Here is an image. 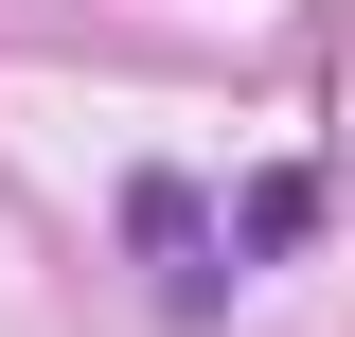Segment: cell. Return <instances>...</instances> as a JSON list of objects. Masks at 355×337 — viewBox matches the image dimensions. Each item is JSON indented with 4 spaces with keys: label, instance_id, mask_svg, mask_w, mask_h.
<instances>
[]
</instances>
